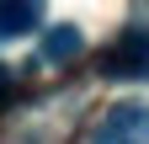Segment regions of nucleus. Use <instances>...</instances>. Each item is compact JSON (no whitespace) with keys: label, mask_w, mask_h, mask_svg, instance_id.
<instances>
[{"label":"nucleus","mask_w":149,"mask_h":144,"mask_svg":"<svg viewBox=\"0 0 149 144\" xmlns=\"http://www.w3.org/2000/svg\"><path fill=\"white\" fill-rule=\"evenodd\" d=\"M80 48H85V38H80V27H48V38H43V59L48 64H69V59H80Z\"/></svg>","instance_id":"20e7f679"},{"label":"nucleus","mask_w":149,"mask_h":144,"mask_svg":"<svg viewBox=\"0 0 149 144\" xmlns=\"http://www.w3.org/2000/svg\"><path fill=\"white\" fill-rule=\"evenodd\" d=\"M101 75L107 80H149V27H128L101 53Z\"/></svg>","instance_id":"f257e3e1"},{"label":"nucleus","mask_w":149,"mask_h":144,"mask_svg":"<svg viewBox=\"0 0 149 144\" xmlns=\"http://www.w3.org/2000/svg\"><path fill=\"white\" fill-rule=\"evenodd\" d=\"M11 96H16V75H11V69H6V64H0V107H6Z\"/></svg>","instance_id":"39448f33"},{"label":"nucleus","mask_w":149,"mask_h":144,"mask_svg":"<svg viewBox=\"0 0 149 144\" xmlns=\"http://www.w3.org/2000/svg\"><path fill=\"white\" fill-rule=\"evenodd\" d=\"M43 22V0H0V38H27Z\"/></svg>","instance_id":"7ed1b4c3"},{"label":"nucleus","mask_w":149,"mask_h":144,"mask_svg":"<svg viewBox=\"0 0 149 144\" xmlns=\"http://www.w3.org/2000/svg\"><path fill=\"white\" fill-rule=\"evenodd\" d=\"M91 144H149V101H117L101 112Z\"/></svg>","instance_id":"f03ea898"}]
</instances>
